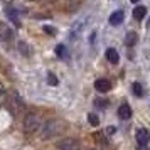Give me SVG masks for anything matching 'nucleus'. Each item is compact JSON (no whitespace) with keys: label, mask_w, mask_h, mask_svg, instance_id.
<instances>
[{"label":"nucleus","mask_w":150,"mask_h":150,"mask_svg":"<svg viewBox=\"0 0 150 150\" xmlns=\"http://www.w3.org/2000/svg\"><path fill=\"white\" fill-rule=\"evenodd\" d=\"M68 128V123L61 120V118H51L44 123V127L41 130V138L42 140H52L56 137L62 135Z\"/></svg>","instance_id":"nucleus-1"},{"label":"nucleus","mask_w":150,"mask_h":150,"mask_svg":"<svg viewBox=\"0 0 150 150\" xmlns=\"http://www.w3.org/2000/svg\"><path fill=\"white\" fill-rule=\"evenodd\" d=\"M22 125H24V132H25V133L34 135L35 132L39 130V127H41V115H39L37 111H34V110H30V111L25 113Z\"/></svg>","instance_id":"nucleus-2"},{"label":"nucleus","mask_w":150,"mask_h":150,"mask_svg":"<svg viewBox=\"0 0 150 150\" xmlns=\"http://www.w3.org/2000/svg\"><path fill=\"white\" fill-rule=\"evenodd\" d=\"M7 108L8 111L12 113L14 116H19L24 111V108H25V103H24V100H22V96L17 93V91H12V93H8L7 95Z\"/></svg>","instance_id":"nucleus-3"},{"label":"nucleus","mask_w":150,"mask_h":150,"mask_svg":"<svg viewBox=\"0 0 150 150\" xmlns=\"http://www.w3.org/2000/svg\"><path fill=\"white\" fill-rule=\"evenodd\" d=\"M79 140L78 138H73V137H66L64 140H61L59 142V145H57V149L59 150H79Z\"/></svg>","instance_id":"nucleus-4"},{"label":"nucleus","mask_w":150,"mask_h":150,"mask_svg":"<svg viewBox=\"0 0 150 150\" xmlns=\"http://www.w3.org/2000/svg\"><path fill=\"white\" fill-rule=\"evenodd\" d=\"M0 39L4 42H14L15 34L12 32V29L8 27L5 22H0Z\"/></svg>","instance_id":"nucleus-5"},{"label":"nucleus","mask_w":150,"mask_h":150,"mask_svg":"<svg viewBox=\"0 0 150 150\" xmlns=\"http://www.w3.org/2000/svg\"><path fill=\"white\" fill-rule=\"evenodd\" d=\"M5 15L8 17V21L14 24L15 27H21V19H19V12H17V8L12 7V5H7L5 7Z\"/></svg>","instance_id":"nucleus-6"},{"label":"nucleus","mask_w":150,"mask_h":150,"mask_svg":"<svg viewBox=\"0 0 150 150\" xmlns=\"http://www.w3.org/2000/svg\"><path fill=\"white\" fill-rule=\"evenodd\" d=\"M135 138H137V143L138 147H147V143L150 140V133L147 128H138L135 133Z\"/></svg>","instance_id":"nucleus-7"},{"label":"nucleus","mask_w":150,"mask_h":150,"mask_svg":"<svg viewBox=\"0 0 150 150\" xmlns=\"http://www.w3.org/2000/svg\"><path fill=\"white\" fill-rule=\"evenodd\" d=\"M111 81L106 79V78H100V79H96L95 81V89L98 93H108L110 89H111Z\"/></svg>","instance_id":"nucleus-8"},{"label":"nucleus","mask_w":150,"mask_h":150,"mask_svg":"<svg viewBox=\"0 0 150 150\" xmlns=\"http://www.w3.org/2000/svg\"><path fill=\"white\" fill-rule=\"evenodd\" d=\"M118 118L120 120H130L132 118V108H130L128 103L120 105V108H118Z\"/></svg>","instance_id":"nucleus-9"},{"label":"nucleus","mask_w":150,"mask_h":150,"mask_svg":"<svg viewBox=\"0 0 150 150\" xmlns=\"http://www.w3.org/2000/svg\"><path fill=\"white\" fill-rule=\"evenodd\" d=\"M123 19H125V12H123V10H115L113 14L110 15L108 21H110L111 25H120V24L123 22Z\"/></svg>","instance_id":"nucleus-10"},{"label":"nucleus","mask_w":150,"mask_h":150,"mask_svg":"<svg viewBox=\"0 0 150 150\" xmlns=\"http://www.w3.org/2000/svg\"><path fill=\"white\" fill-rule=\"evenodd\" d=\"M95 140H96V143H98L101 149H108L110 147L108 138H106V133H105V132H96L95 133Z\"/></svg>","instance_id":"nucleus-11"},{"label":"nucleus","mask_w":150,"mask_h":150,"mask_svg":"<svg viewBox=\"0 0 150 150\" xmlns=\"http://www.w3.org/2000/svg\"><path fill=\"white\" fill-rule=\"evenodd\" d=\"M105 56H106V59H108L111 64H118V61H120V54H118V51H116V49H113V47L106 49Z\"/></svg>","instance_id":"nucleus-12"},{"label":"nucleus","mask_w":150,"mask_h":150,"mask_svg":"<svg viewBox=\"0 0 150 150\" xmlns=\"http://www.w3.org/2000/svg\"><path fill=\"white\" fill-rule=\"evenodd\" d=\"M147 15V7H143V5H138V7L133 8V19L135 21H143V17Z\"/></svg>","instance_id":"nucleus-13"},{"label":"nucleus","mask_w":150,"mask_h":150,"mask_svg":"<svg viewBox=\"0 0 150 150\" xmlns=\"http://www.w3.org/2000/svg\"><path fill=\"white\" fill-rule=\"evenodd\" d=\"M137 41H138V34L137 32H133V30H130L128 34L125 35V44L128 46V47H132V46H135Z\"/></svg>","instance_id":"nucleus-14"},{"label":"nucleus","mask_w":150,"mask_h":150,"mask_svg":"<svg viewBox=\"0 0 150 150\" xmlns=\"http://www.w3.org/2000/svg\"><path fill=\"white\" fill-rule=\"evenodd\" d=\"M19 51H21L22 56H27V57L32 54V49H30V46H29L27 42H24V41L19 42Z\"/></svg>","instance_id":"nucleus-15"},{"label":"nucleus","mask_w":150,"mask_h":150,"mask_svg":"<svg viewBox=\"0 0 150 150\" xmlns=\"http://www.w3.org/2000/svg\"><path fill=\"white\" fill-rule=\"evenodd\" d=\"M93 105H95L98 110H106L108 108V105H110V101L108 100H105V98H95Z\"/></svg>","instance_id":"nucleus-16"},{"label":"nucleus","mask_w":150,"mask_h":150,"mask_svg":"<svg viewBox=\"0 0 150 150\" xmlns=\"http://www.w3.org/2000/svg\"><path fill=\"white\" fill-rule=\"evenodd\" d=\"M56 54H57L59 59H66V56H68L66 46H64V44H57V46H56Z\"/></svg>","instance_id":"nucleus-17"},{"label":"nucleus","mask_w":150,"mask_h":150,"mask_svg":"<svg viewBox=\"0 0 150 150\" xmlns=\"http://www.w3.org/2000/svg\"><path fill=\"white\" fill-rule=\"evenodd\" d=\"M79 5H81V0H69L68 4H66V10H69V12H74V10H78V8H79Z\"/></svg>","instance_id":"nucleus-18"},{"label":"nucleus","mask_w":150,"mask_h":150,"mask_svg":"<svg viewBox=\"0 0 150 150\" xmlns=\"http://www.w3.org/2000/svg\"><path fill=\"white\" fill-rule=\"evenodd\" d=\"M132 91H133V95L138 96V98H142L143 96V88H142L140 83H133V84H132Z\"/></svg>","instance_id":"nucleus-19"},{"label":"nucleus","mask_w":150,"mask_h":150,"mask_svg":"<svg viewBox=\"0 0 150 150\" xmlns=\"http://www.w3.org/2000/svg\"><path fill=\"white\" fill-rule=\"evenodd\" d=\"M47 84H51V86H57V84H59L57 76L52 74V73H47Z\"/></svg>","instance_id":"nucleus-20"},{"label":"nucleus","mask_w":150,"mask_h":150,"mask_svg":"<svg viewBox=\"0 0 150 150\" xmlns=\"http://www.w3.org/2000/svg\"><path fill=\"white\" fill-rule=\"evenodd\" d=\"M88 123L91 125V127H98V125H100V120H98V116H96V115L89 113V115H88Z\"/></svg>","instance_id":"nucleus-21"},{"label":"nucleus","mask_w":150,"mask_h":150,"mask_svg":"<svg viewBox=\"0 0 150 150\" xmlns=\"http://www.w3.org/2000/svg\"><path fill=\"white\" fill-rule=\"evenodd\" d=\"M115 127H108V128H106V132H105V133H106V135H113V133H115Z\"/></svg>","instance_id":"nucleus-22"},{"label":"nucleus","mask_w":150,"mask_h":150,"mask_svg":"<svg viewBox=\"0 0 150 150\" xmlns=\"http://www.w3.org/2000/svg\"><path fill=\"white\" fill-rule=\"evenodd\" d=\"M44 30H46V32H47V34H52V35L56 34V29H54V27L51 29V27H47V25H46V27H44Z\"/></svg>","instance_id":"nucleus-23"},{"label":"nucleus","mask_w":150,"mask_h":150,"mask_svg":"<svg viewBox=\"0 0 150 150\" xmlns=\"http://www.w3.org/2000/svg\"><path fill=\"white\" fill-rule=\"evenodd\" d=\"M4 93H5V88H4V84L0 83V95H4Z\"/></svg>","instance_id":"nucleus-24"},{"label":"nucleus","mask_w":150,"mask_h":150,"mask_svg":"<svg viewBox=\"0 0 150 150\" xmlns=\"http://www.w3.org/2000/svg\"><path fill=\"white\" fill-rule=\"evenodd\" d=\"M130 2H132V4H137V2H140V0H130Z\"/></svg>","instance_id":"nucleus-25"},{"label":"nucleus","mask_w":150,"mask_h":150,"mask_svg":"<svg viewBox=\"0 0 150 150\" xmlns=\"http://www.w3.org/2000/svg\"><path fill=\"white\" fill-rule=\"evenodd\" d=\"M79 150H95V149H79Z\"/></svg>","instance_id":"nucleus-26"}]
</instances>
